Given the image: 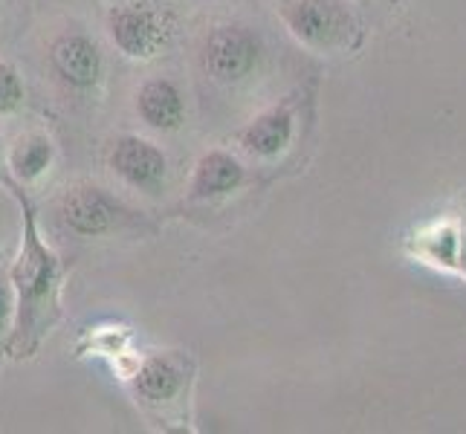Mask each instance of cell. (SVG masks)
<instances>
[{
  "label": "cell",
  "instance_id": "9a60e30c",
  "mask_svg": "<svg viewBox=\"0 0 466 434\" xmlns=\"http://www.w3.org/2000/svg\"><path fill=\"white\" fill-rule=\"evenodd\" d=\"M458 267H461V272L466 276V235L461 237V247H458V261H455Z\"/></svg>",
  "mask_w": 466,
  "mask_h": 434
},
{
  "label": "cell",
  "instance_id": "4fadbf2b",
  "mask_svg": "<svg viewBox=\"0 0 466 434\" xmlns=\"http://www.w3.org/2000/svg\"><path fill=\"white\" fill-rule=\"evenodd\" d=\"M26 102V85L15 64L0 58V116H15L24 110Z\"/></svg>",
  "mask_w": 466,
  "mask_h": 434
},
{
  "label": "cell",
  "instance_id": "7a4b0ae2",
  "mask_svg": "<svg viewBox=\"0 0 466 434\" xmlns=\"http://www.w3.org/2000/svg\"><path fill=\"white\" fill-rule=\"evenodd\" d=\"M276 15L296 44L319 56L348 53L362 38V21L348 0H279Z\"/></svg>",
  "mask_w": 466,
  "mask_h": 434
},
{
  "label": "cell",
  "instance_id": "5bb4252c",
  "mask_svg": "<svg viewBox=\"0 0 466 434\" xmlns=\"http://www.w3.org/2000/svg\"><path fill=\"white\" fill-rule=\"evenodd\" d=\"M12 321H15V289H12L9 276L6 278L0 276V342L4 345L9 339Z\"/></svg>",
  "mask_w": 466,
  "mask_h": 434
},
{
  "label": "cell",
  "instance_id": "6da1fadb",
  "mask_svg": "<svg viewBox=\"0 0 466 434\" xmlns=\"http://www.w3.org/2000/svg\"><path fill=\"white\" fill-rule=\"evenodd\" d=\"M9 195L21 208V249L9 269L15 289V321L6 339V353L15 359L35 357L61 316L64 264L38 229V212L24 195V186L6 180Z\"/></svg>",
  "mask_w": 466,
  "mask_h": 434
},
{
  "label": "cell",
  "instance_id": "9c48e42d",
  "mask_svg": "<svg viewBox=\"0 0 466 434\" xmlns=\"http://www.w3.org/2000/svg\"><path fill=\"white\" fill-rule=\"evenodd\" d=\"M296 139V110L290 102H279L272 107H264L261 114H255L244 127L238 131V145L252 159H279L290 151Z\"/></svg>",
  "mask_w": 466,
  "mask_h": 434
},
{
  "label": "cell",
  "instance_id": "ba28073f",
  "mask_svg": "<svg viewBox=\"0 0 466 434\" xmlns=\"http://www.w3.org/2000/svg\"><path fill=\"white\" fill-rule=\"evenodd\" d=\"M107 166L127 188L142 191V195H157L168 177L166 151L154 139H146L139 134L116 136L114 145H110Z\"/></svg>",
  "mask_w": 466,
  "mask_h": 434
},
{
  "label": "cell",
  "instance_id": "5b68a950",
  "mask_svg": "<svg viewBox=\"0 0 466 434\" xmlns=\"http://www.w3.org/2000/svg\"><path fill=\"white\" fill-rule=\"evenodd\" d=\"M195 377V362L183 350H159L146 357L134 371V394L148 409H171L183 403Z\"/></svg>",
  "mask_w": 466,
  "mask_h": 434
},
{
  "label": "cell",
  "instance_id": "8fae6325",
  "mask_svg": "<svg viewBox=\"0 0 466 434\" xmlns=\"http://www.w3.org/2000/svg\"><path fill=\"white\" fill-rule=\"evenodd\" d=\"M244 183H247L244 163H240L232 151L212 148L200 154V159L195 163V171H191V180H188V197L198 203L223 200L235 195Z\"/></svg>",
  "mask_w": 466,
  "mask_h": 434
},
{
  "label": "cell",
  "instance_id": "8992f818",
  "mask_svg": "<svg viewBox=\"0 0 466 434\" xmlns=\"http://www.w3.org/2000/svg\"><path fill=\"white\" fill-rule=\"evenodd\" d=\"M46 61L58 82L73 93H93L105 82V53L87 32H61L50 41Z\"/></svg>",
  "mask_w": 466,
  "mask_h": 434
},
{
  "label": "cell",
  "instance_id": "2e32d148",
  "mask_svg": "<svg viewBox=\"0 0 466 434\" xmlns=\"http://www.w3.org/2000/svg\"><path fill=\"white\" fill-rule=\"evenodd\" d=\"M4 156H6V148H4V139H0V163H4Z\"/></svg>",
  "mask_w": 466,
  "mask_h": 434
},
{
  "label": "cell",
  "instance_id": "30bf717a",
  "mask_svg": "<svg viewBox=\"0 0 466 434\" xmlns=\"http://www.w3.org/2000/svg\"><path fill=\"white\" fill-rule=\"evenodd\" d=\"M134 107H137L139 122L159 134H177L188 116L186 96H183L180 85L171 82L166 76L148 78V82L137 90Z\"/></svg>",
  "mask_w": 466,
  "mask_h": 434
},
{
  "label": "cell",
  "instance_id": "7c38bea8",
  "mask_svg": "<svg viewBox=\"0 0 466 434\" xmlns=\"http://www.w3.org/2000/svg\"><path fill=\"white\" fill-rule=\"evenodd\" d=\"M4 163H6V168H9L15 183L32 186V183H38L41 177L53 168V163H56V142H53V136H46L44 131H29V134L18 136L9 145Z\"/></svg>",
  "mask_w": 466,
  "mask_h": 434
},
{
  "label": "cell",
  "instance_id": "52a82bcc",
  "mask_svg": "<svg viewBox=\"0 0 466 434\" xmlns=\"http://www.w3.org/2000/svg\"><path fill=\"white\" fill-rule=\"evenodd\" d=\"M122 215V203L96 183H78L67 188L58 203V217L64 229H70L78 237H105L116 232Z\"/></svg>",
  "mask_w": 466,
  "mask_h": 434
},
{
  "label": "cell",
  "instance_id": "277c9868",
  "mask_svg": "<svg viewBox=\"0 0 466 434\" xmlns=\"http://www.w3.org/2000/svg\"><path fill=\"white\" fill-rule=\"evenodd\" d=\"M107 35L125 58L151 61L171 44L174 24L148 0H131L107 12Z\"/></svg>",
  "mask_w": 466,
  "mask_h": 434
},
{
  "label": "cell",
  "instance_id": "3957f363",
  "mask_svg": "<svg viewBox=\"0 0 466 434\" xmlns=\"http://www.w3.org/2000/svg\"><path fill=\"white\" fill-rule=\"evenodd\" d=\"M264 41L247 24H220L206 35L200 50V67L215 85L232 87L261 67Z\"/></svg>",
  "mask_w": 466,
  "mask_h": 434
}]
</instances>
